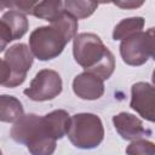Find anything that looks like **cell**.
<instances>
[{
	"label": "cell",
	"mask_w": 155,
	"mask_h": 155,
	"mask_svg": "<svg viewBox=\"0 0 155 155\" xmlns=\"http://www.w3.org/2000/svg\"><path fill=\"white\" fill-rule=\"evenodd\" d=\"M75 62L85 71L96 74L103 80L111 76L115 69V58L102 39L93 33L78 34L73 40Z\"/></svg>",
	"instance_id": "6da1fadb"
},
{
	"label": "cell",
	"mask_w": 155,
	"mask_h": 155,
	"mask_svg": "<svg viewBox=\"0 0 155 155\" xmlns=\"http://www.w3.org/2000/svg\"><path fill=\"white\" fill-rule=\"evenodd\" d=\"M10 136L16 143L27 145L31 155H52L56 150V139L47 131L44 117L36 114H27L15 122Z\"/></svg>",
	"instance_id": "7a4b0ae2"
},
{
	"label": "cell",
	"mask_w": 155,
	"mask_h": 155,
	"mask_svg": "<svg viewBox=\"0 0 155 155\" xmlns=\"http://www.w3.org/2000/svg\"><path fill=\"white\" fill-rule=\"evenodd\" d=\"M33 53L25 44L12 45L5 52L0 63L1 85L10 88L22 85L33 64Z\"/></svg>",
	"instance_id": "3957f363"
},
{
	"label": "cell",
	"mask_w": 155,
	"mask_h": 155,
	"mask_svg": "<svg viewBox=\"0 0 155 155\" xmlns=\"http://www.w3.org/2000/svg\"><path fill=\"white\" fill-rule=\"evenodd\" d=\"M67 136L75 148L94 149L104 139V127L96 114L79 113L71 116Z\"/></svg>",
	"instance_id": "277c9868"
},
{
	"label": "cell",
	"mask_w": 155,
	"mask_h": 155,
	"mask_svg": "<svg viewBox=\"0 0 155 155\" xmlns=\"http://www.w3.org/2000/svg\"><path fill=\"white\" fill-rule=\"evenodd\" d=\"M67 44V39L53 25L38 27L29 36V48L39 61H50L58 57Z\"/></svg>",
	"instance_id": "5b68a950"
},
{
	"label": "cell",
	"mask_w": 155,
	"mask_h": 155,
	"mask_svg": "<svg viewBox=\"0 0 155 155\" xmlns=\"http://www.w3.org/2000/svg\"><path fill=\"white\" fill-rule=\"evenodd\" d=\"M63 82L61 75L52 69H42L36 73L28 88L23 92L35 102H45L56 98L62 92Z\"/></svg>",
	"instance_id": "8992f818"
},
{
	"label": "cell",
	"mask_w": 155,
	"mask_h": 155,
	"mask_svg": "<svg viewBox=\"0 0 155 155\" xmlns=\"http://www.w3.org/2000/svg\"><path fill=\"white\" fill-rule=\"evenodd\" d=\"M120 54L128 65L138 67L147 63L150 57L147 31H139L124 39L120 44Z\"/></svg>",
	"instance_id": "52a82bcc"
},
{
	"label": "cell",
	"mask_w": 155,
	"mask_h": 155,
	"mask_svg": "<svg viewBox=\"0 0 155 155\" xmlns=\"http://www.w3.org/2000/svg\"><path fill=\"white\" fill-rule=\"evenodd\" d=\"M130 107L139 116L155 124V86L142 81L133 84Z\"/></svg>",
	"instance_id": "ba28073f"
},
{
	"label": "cell",
	"mask_w": 155,
	"mask_h": 155,
	"mask_svg": "<svg viewBox=\"0 0 155 155\" xmlns=\"http://www.w3.org/2000/svg\"><path fill=\"white\" fill-rule=\"evenodd\" d=\"M28 27L29 23L24 13L13 10L5 12L0 19V51L2 52L8 42L21 39L28 31Z\"/></svg>",
	"instance_id": "9c48e42d"
},
{
	"label": "cell",
	"mask_w": 155,
	"mask_h": 155,
	"mask_svg": "<svg viewBox=\"0 0 155 155\" xmlns=\"http://www.w3.org/2000/svg\"><path fill=\"white\" fill-rule=\"evenodd\" d=\"M113 124L119 136H121V138L126 140L133 142L137 139H142L143 137L151 136V131L144 127L142 120L130 113L124 111L113 116Z\"/></svg>",
	"instance_id": "30bf717a"
},
{
	"label": "cell",
	"mask_w": 155,
	"mask_h": 155,
	"mask_svg": "<svg viewBox=\"0 0 155 155\" xmlns=\"http://www.w3.org/2000/svg\"><path fill=\"white\" fill-rule=\"evenodd\" d=\"M73 91L81 99L94 101L104 94V82L96 74L84 71L74 78Z\"/></svg>",
	"instance_id": "8fae6325"
},
{
	"label": "cell",
	"mask_w": 155,
	"mask_h": 155,
	"mask_svg": "<svg viewBox=\"0 0 155 155\" xmlns=\"http://www.w3.org/2000/svg\"><path fill=\"white\" fill-rule=\"evenodd\" d=\"M42 117H44V122L47 131L56 140L68 134V131L70 127V119H71L68 111L63 109H58L46 114Z\"/></svg>",
	"instance_id": "7c38bea8"
},
{
	"label": "cell",
	"mask_w": 155,
	"mask_h": 155,
	"mask_svg": "<svg viewBox=\"0 0 155 155\" xmlns=\"http://www.w3.org/2000/svg\"><path fill=\"white\" fill-rule=\"evenodd\" d=\"M23 116L24 110L19 99L7 94L0 97V120L2 122H17Z\"/></svg>",
	"instance_id": "4fadbf2b"
},
{
	"label": "cell",
	"mask_w": 155,
	"mask_h": 155,
	"mask_svg": "<svg viewBox=\"0 0 155 155\" xmlns=\"http://www.w3.org/2000/svg\"><path fill=\"white\" fill-rule=\"evenodd\" d=\"M64 11V2L61 0H51V1H36L31 15L48 21L50 23L53 22L62 12Z\"/></svg>",
	"instance_id": "5bb4252c"
},
{
	"label": "cell",
	"mask_w": 155,
	"mask_h": 155,
	"mask_svg": "<svg viewBox=\"0 0 155 155\" xmlns=\"http://www.w3.org/2000/svg\"><path fill=\"white\" fill-rule=\"evenodd\" d=\"M144 18L143 17H130L125 18L121 22H119L114 30H113V39L114 40H124L136 33L142 31L144 27Z\"/></svg>",
	"instance_id": "9a60e30c"
},
{
	"label": "cell",
	"mask_w": 155,
	"mask_h": 155,
	"mask_svg": "<svg viewBox=\"0 0 155 155\" xmlns=\"http://www.w3.org/2000/svg\"><path fill=\"white\" fill-rule=\"evenodd\" d=\"M97 7H98V4L94 1H82V0L64 1V10L76 19L90 17L97 10Z\"/></svg>",
	"instance_id": "2e32d148"
},
{
	"label": "cell",
	"mask_w": 155,
	"mask_h": 155,
	"mask_svg": "<svg viewBox=\"0 0 155 155\" xmlns=\"http://www.w3.org/2000/svg\"><path fill=\"white\" fill-rule=\"evenodd\" d=\"M51 25H53L54 28H57L63 34V36L67 39L68 42L76 36L78 19L75 17H73L70 13H68L65 10L53 22H51Z\"/></svg>",
	"instance_id": "e0dca14e"
},
{
	"label": "cell",
	"mask_w": 155,
	"mask_h": 155,
	"mask_svg": "<svg viewBox=\"0 0 155 155\" xmlns=\"http://www.w3.org/2000/svg\"><path fill=\"white\" fill-rule=\"evenodd\" d=\"M127 155H155V143L147 139L133 140L126 148Z\"/></svg>",
	"instance_id": "ac0fdd59"
},
{
	"label": "cell",
	"mask_w": 155,
	"mask_h": 155,
	"mask_svg": "<svg viewBox=\"0 0 155 155\" xmlns=\"http://www.w3.org/2000/svg\"><path fill=\"white\" fill-rule=\"evenodd\" d=\"M36 1H28V0H17V1H10V2H2L1 6H8L10 10L22 12L24 15H31L33 8L35 6Z\"/></svg>",
	"instance_id": "d6986e66"
},
{
	"label": "cell",
	"mask_w": 155,
	"mask_h": 155,
	"mask_svg": "<svg viewBox=\"0 0 155 155\" xmlns=\"http://www.w3.org/2000/svg\"><path fill=\"white\" fill-rule=\"evenodd\" d=\"M147 35H148V42H149V52L153 59L155 61V27L149 28L147 30Z\"/></svg>",
	"instance_id": "ffe728a7"
},
{
	"label": "cell",
	"mask_w": 155,
	"mask_h": 155,
	"mask_svg": "<svg viewBox=\"0 0 155 155\" xmlns=\"http://www.w3.org/2000/svg\"><path fill=\"white\" fill-rule=\"evenodd\" d=\"M116 6L119 7H122V8H136V7H139L143 5V2H134V1H126V2H122V1H119V2H114Z\"/></svg>",
	"instance_id": "44dd1931"
},
{
	"label": "cell",
	"mask_w": 155,
	"mask_h": 155,
	"mask_svg": "<svg viewBox=\"0 0 155 155\" xmlns=\"http://www.w3.org/2000/svg\"><path fill=\"white\" fill-rule=\"evenodd\" d=\"M151 80H153V84H154V86H155V70L153 71V76H151Z\"/></svg>",
	"instance_id": "7402d4cb"
}]
</instances>
